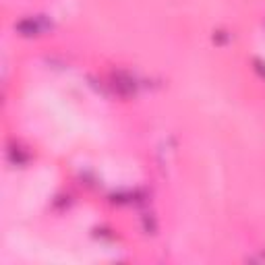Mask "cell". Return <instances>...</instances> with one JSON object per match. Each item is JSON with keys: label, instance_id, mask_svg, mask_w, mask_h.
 <instances>
[{"label": "cell", "instance_id": "obj_5", "mask_svg": "<svg viewBox=\"0 0 265 265\" xmlns=\"http://www.w3.org/2000/svg\"><path fill=\"white\" fill-rule=\"evenodd\" d=\"M228 40H230V33H228V31H224V29L213 31V42H215L217 46H224Z\"/></svg>", "mask_w": 265, "mask_h": 265}, {"label": "cell", "instance_id": "obj_6", "mask_svg": "<svg viewBox=\"0 0 265 265\" xmlns=\"http://www.w3.org/2000/svg\"><path fill=\"white\" fill-rule=\"evenodd\" d=\"M253 64H255V71L259 73V77H261V79H265V62H263V60H259V58H255V60H253Z\"/></svg>", "mask_w": 265, "mask_h": 265}, {"label": "cell", "instance_id": "obj_3", "mask_svg": "<svg viewBox=\"0 0 265 265\" xmlns=\"http://www.w3.org/2000/svg\"><path fill=\"white\" fill-rule=\"evenodd\" d=\"M8 159H10V164H15V166H23V164H27V159H29V156H27V152H23L21 147H10L8 149Z\"/></svg>", "mask_w": 265, "mask_h": 265}, {"label": "cell", "instance_id": "obj_4", "mask_svg": "<svg viewBox=\"0 0 265 265\" xmlns=\"http://www.w3.org/2000/svg\"><path fill=\"white\" fill-rule=\"evenodd\" d=\"M141 222H143L145 234H156V232H158V220H156V215H154V213H143Z\"/></svg>", "mask_w": 265, "mask_h": 265}, {"label": "cell", "instance_id": "obj_2", "mask_svg": "<svg viewBox=\"0 0 265 265\" xmlns=\"http://www.w3.org/2000/svg\"><path fill=\"white\" fill-rule=\"evenodd\" d=\"M110 81H112V87H114V91H116L118 96H122V98L135 96L137 83H135V79H133L129 73H124V71H114L112 77H110Z\"/></svg>", "mask_w": 265, "mask_h": 265}, {"label": "cell", "instance_id": "obj_1", "mask_svg": "<svg viewBox=\"0 0 265 265\" xmlns=\"http://www.w3.org/2000/svg\"><path fill=\"white\" fill-rule=\"evenodd\" d=\"M52 29V21L46 19L44 15L38 17H25L15 23V31L19 33L21 38H38L42 33Z\"/></svg>", "mask_w": 265, "mask_h": 265}]
</instances>
